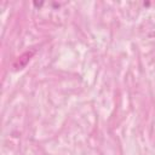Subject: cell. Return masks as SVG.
Returning <instances> with one entry per match:
<instances>
[{"label": "cell", "mask_w": 155, "mask_h": 155, "mask_svg": "<svg viewBox=\"0 0 155 155\" xmlns=\"http://www.w3.org/2000/svg\"><path fill=\"white\" fill-rule=\"evenodd\" d=\"M34 54V51H27L24 53H22L19 57H17V59L13 62V68L15 70H19V69H23L27 63L30 61V58L33 57Z\"/></svg>", "instance_id": "cell-1"}]
</instances>
